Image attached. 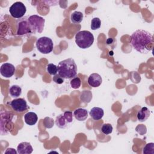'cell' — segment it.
<instances>
[{
	"label": "cell",
	"instance_id": "cell-1",
	"mask_svg": "<svg viewBox=\"0 0 154 154\" xmlns=\"http://www.w3.org/2000/svg\"><path fill=\"white\" fill-rule=\"evenodd\" d=\"M131 43L138 52L147 54L153 48L154 42L152 34L144 29H137L131 37Z\"/></svg>",
	"mask_w": 154,
	"mask_h": 154
},
{
	"label": "cell",
	"instance_id": "cell-2",
	"mask_svg": "<svg viewBox=\"0 0 154 154\" xmlns=\"http://www.w3.org/2000/svg\"><path fill=\"white\" fill-rule=\"evenodd\" d=\"M57 68L58 74L64 79L73 78L77 74V65L72 58L61 61L58 63Z\"/></svg>",
	"mask_w": 154,
	"mask_h": 154
},
{
	"label": "cell",
	"instance_id": "cell-3",
	"mask_svg": "<svg viewBox=\"0 0 154 154\" xmlns=\"http://www.w3.org/2000/svg\"><path fill=\"white\" fill-rule=\"evenodd\" d=\"M94 42V36L89 31H80L75 35V43L81 49L90 47Z\"/></svg>",
	"mask_w": 154,
	"mask_h": 154
},
{
	"label": "cell",
	"instance_id": "cell-4",
	"mask_svg": "<svg viewBox=\"0 0 154 154\" xmlns=\"http://www.w3.org/2000/svg\"><path fill=\"white\" fill-rule=\"evenodd\" d=\"M28 20L32 31V34L41 33L45 27V19L38 15L34 14L28 16Z\"/></svg>",
	"mask_w": 154,
	"mask_h": 154
},
{
	"label": "cell",
	"instance_id": "cell-5",
	"mask_svg": "<svg viewBox=\"0 0 154 154\" xmlns=\"http://www.w3.org/2000/svg\"><path fill=\"white\" fill-rule=\"evenodd\" d=\"M36 47L40 52L43 54H48L52 51L54 43L49 37H42L37 40Z\"/></svg>",
	"mask_w": 154,
	"mask_h": 154
},
{
	"label": "cell",
	"instance_id": "cell-6",
	"mask_svg": "<svg viewBox=\"0 0 154 154\" xmlns=\"http://www.w3.org/2000/svg\"><path fill=\"white\" fill-rule=\"evenodd\" d=\"M26 11V8L22 2H16L13 3L9 8L11 16L16 19H21Z\"/></svg>",
	"mask_w": 154,
	"mask_h": 154
},
{
	"label": "cell",
	"instance_id": "cell-7",
	"mask_svg": "<svg viewBox=\"0 0 154 154\" xmlns=\"http://www.w3.org/2000/svg\"><path fill=\"white\" fill-rule=\"evenodd\" d=\"M28 16L22 18L17 21V35L23 36L31 34L32 31L28 20Z\"/></svg>",
	"mask_w": 154,
	"mask_h": 154
},
{
	"label": "cell",
	"instance_id": "cell-8",
	"mask_svg": "<svg viewBox=\"0 0 154 154\" xmlns=\"http://www.w3.org/2000/svg\"><path fill=\"white\" fill-rule=\"evenodd\" d=\"M10 105L12 109L17 112H22L28 108L26 100L23 98H17L13 99Z\"/></svg>",
	"mask_w": 154,
	"mask_h": 154
},
{
	"label": "cell",
	"instance_id": "cell-9",
	"mask_svg": "<svg viewBox=\"0 0 154 154\" xmlns=\"http://www.w3.org/2000/svg\"><path fill=\"white\" fill-rule=\"evenodd\" d=\"M16 70L15 67L11 63H5L2 64L0 68V72L1 75L6 78L11 77Z\"/></svg>",
	"mask_w": 154,
	"mask_h": 154
},
{
	"label": "cell",
	"instance_id": "cell-10",
	"mask_svg": "<svg viewBox=\"0 0 154 154\" xmlns=\"http://www.w3.org/2000/svg\"><path fill=\"white\" fill-rule=\"evenodd\" d=\"M102 82V79L101 76L97 73H91L88 78V84L90 86L96 88L98 87L101 85Z\"/></svg>",
	"mask_w": 154,
	"mask_h": 154
},
{
	"label": "cell",
	"instance_id": "cell-11",
	"mask_svg": "<svg viewBox=\"0 0 154 154\" xmlns=\"http://www.w3.org/2000/svg\"><path fill=\"white\" fill-rule=\"evenodd\" d=\"M33 151V148L28 142L23 141L19 144L17 147V152L19 154H31Z\"/></svg>",
	"mask_w": 154,
	"mask_h": 154
},
{
	"label": "cell",
	"instance_id": "cell-12",
	"mask_svg": "<svg viewBox=\"0 0 154 154\" xmlns=\"http://www.w3.org/2000/svg\"><path fill=\"white\" fill-rule=\"evenodd\" d=\"M89 114L94 120H99L103 117L104 115V111L103 109L101 108L93 107L90 109Z\"/></svg>",
	"mask_w": 154,
	"mask_h": 154
},
{
	"label": "cell",
	"instance_id": "cell-13",
	"mask_svg": "<svg viewBox=\"0 0 154 154\" xmlns=\"http://www.w3.org/2000/svg\"><path fill=\"white\" fill-rule=\"evenodd\" d=\"M73 115L77 120L82 122L88 117V111L86 109L79 108L74 111Z\"/></svg>",
	"mask_w": 154,
	"mask_h": 154
},
{
	"label": "cell",
	"instance_id": "cell-14",
	"mask_svg": "<svg viewBox=\"0 0 154 154\" xmlns=\"http://www.w3.org/2000/svg\"><path fill=\"white\" fill-rule=\"evenodd\" d=\"M150 115V111L149 109L147 107H143L138 111L137 117L140 122H143L147 120V119L149 117Z\"/></svg>",
	"mask_w": 154,
	"mask_h": 154
},
{
	"label": "cell",
	"instance_id": "cell-15",
	"mask_svg": "<svg viewBox=\"0 0 154 154\" xmlns=\"http://www.w3.org/2000/svg\"><path fill=\"white\" fill-rule=\"evenodd\" d=\"M37 115L34 112H28L24 116L25 122L29 126L34 125L37 123Z\"/></svg>",
	"mask_w": 154,
	"mask_h": 154
},
{
	"label": "cell",
	"instance_id": "cell-16",
	"mask_svg": "<svg viewBox=\"0 0 154 154\" xmlns=\"http://www.w3.org/2000/svg\"><path fill=\"white\" fill-rule=\"evenodd\" d=\"M83 20V14L81 11H75L73 12L70 16V20L72 23L78 24Z\"/></svg>",
	"mask_w": 154,
	"mask_h": 154
},
{
	"label": "cell",
	"instance_id": "cell-17",
	"mask_svg": "<svg viewBox=\"0 0 154 154\" xmlns=\"http://www.w3.org/2000/svg\"><path fill=\"white\" fill-rule=\"evenodd\" d=\"M22 93V88L17 85H13L9 88V94L13 97H18Z\"/></svg>",
	"mask_w": 154,
	"mask_h": 154
},
{
	"label": "cell",
	"instance_id": "cell-18",
	"mask_svg": "<svg viewBox=\"0 0 154 154\" xmlns=\"http://www.w3.org/2000/svg\"><path fill=\"white\" fill-rule=\"evenodd\" d=\"M67 123H69L66 120L63 114H61L56 117L55 124L58 128H63V129L65 128H66Z\"/></svg>",
	"mask_w": 154,
	"mask_h": 154
},
{
	"label": "cell",
	"instance_id": "cell-19",
	"mask_svg": "<svg viewBox=\"0 0 154 154\" xmlns=\"http://www.w3.org/2000/svg\"><path fill=\"white\" fill-rule=\"evenodd\" d=\"M101 26V20L99 17H94L91 21V29L92 30H96L100 28Z\"/></svg>",
	"mask_w": 154,
	"mask_h": 154
},
{
	"label": "cell",
	"instance_id": "cell-20",
	"mask_svg": "<svg viewBox=\"0 0 154 154\" xmlns=\"http://www.w3.org/2000/svg\"><path fill=\"white\" fill-rule=\"evenodd\" d=\"M46 70L51 75H55L58 73L57 66L53 63L48 64L46 66Z\"/></svg>",
	"mask_w": 154,
	"mask_h": 154
},
{
	"label": "cell",
	"instance_id": "cell-21",
	"mask_svg": "<svg viewBox=\"0 0 154 154\" xmlns=\"http://www.w3.org/2000/svg\"><path fill=\"white\" fill-rule=\"evenodd\" d=\"M113 128L112 125L109 123H105L102 125L101 128L102 132L105 135H108L112 133Z\"/></svg>",
	"mask_w": 154,
	"mask_h": 154
},
{
	"label": "cell",
	"instance_id": "cell-22",
	"mask_svg": "<svg viewBox=\"0 0 154 154\" xmlns=\"http://www.w3.org/2000/svg\"><path fill=\"white\" fill-rule=\"evenodd\" d=\"M143 153L144 154H154V143H147L143 148Z\"/></svg>",
	"mask_w": 154,
	"mask_h": 154
},
{
	"label": "cell",
	"instance_id": "cell-23",
	"mask_svg": "<svg viewBox=\"0 0 154 154\" xmlns=\"http://www.w3.org/2000/svg\"><path fill=\"white\" fill-rule=\"evenodd\" d=\"M81 81L79 77L73 78L70 81V86L72 88L78 89L81 87Z\"/></svg>",
	"mask_w": 154,
	"mask_h": 154
},
{
	"label": "cell",
	"instance_id": "cell-24",
	"mask_svg": "<svg viewBox=\"0 0 154 154\" xmlns=\"http://www.w3.org/2000/svg\"><path fill=\"white\" fill-rule=\"evenodd\" d=\"M43 124L46 128H51L54 126V121L52 118L46 117L43 120Z\"/></svg>",
	"mask_w": 154,
	"mask_h": 154
},
{
	"label": "cell",
	"instance_id": "cell-25",
	"mask_svg": "<svg viewBox=\"0 0 154 154\" xmlns=\"http://www.w3.org/2000/svg\"><path fill=\"white\" fill-rule=\"evenodd\" d=\"M63 115L64 116V117L66 118V120L67 121V122L71 123L73 121V114L72 112L70 111H66L65 112H64Z\"/></svg>",
	"mask_w": 154,
	"mask_h": 154
},
{
	"label": "cell",
	"instance_id": "cell-26",
	"mask_svg": "<svg viewBox=\"0 0 154 154\" xmlns=\"http://www.w3.org/2000/svg\"><path fill=\"white\" fill-rule=\"evenodd\" d=\"M53 81L58 84H61L64 82V78H63V77H61L60 75L58 74H56L55 75H54V76L52 78Z\"/></svg>",
	"mask_w": 154,
	"mask_h": 154
},
{
	"label": "cell",
	"instance_id": "cell-27",
	"mask_svg": "<svg viewBox=\"0 0 154 154\" xmlns=\"http://www.w3.org/2000/svg\"><path fill=\"white\" fill-rule=\"evenodd\" d=\"M17 152H16L13 148H8L5 151V153H12V154H16Z\"/></svg>",
	"mask_w": 154,
	"mask_h": 154
}]
</instances>
